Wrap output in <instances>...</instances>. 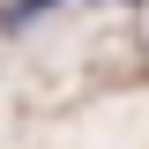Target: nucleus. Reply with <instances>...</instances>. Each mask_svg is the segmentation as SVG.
Listing matches in <instances>:
<instances>
[{
    "label": "nucleus",
    "instance_id": "f257e3e1",
    "mask_svg": "<svg viewBox=\"0 0 149 149\" xmlns=\"http://www.w3.org/2000/svg\"><path fill=\"white\" fill-rule=\"evenodd\" d=\"M37 8H52V0H22V8H15V15H8V22H30Z\"/></svg>",
    "mask_w": 149,
    "mask_h": 149
}]
</instances>
